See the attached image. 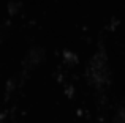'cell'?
<instances>
[{
  "mask_svg": "<svg viewBox=\"0 0 125 123\" xmlns=\"http://www.w3.org/2000/svg\"><path fill=\"white\" fill-rule=\"evenodd\" d=\"M62 59H63V62L67 65H76L78 63V55L74 52H71V51H63Z\"/></svg>",
  "mask_w": 125,
  "mask_h": 123,
  "instance_id": "1",
  "label": "cell"
}]
</instances>
